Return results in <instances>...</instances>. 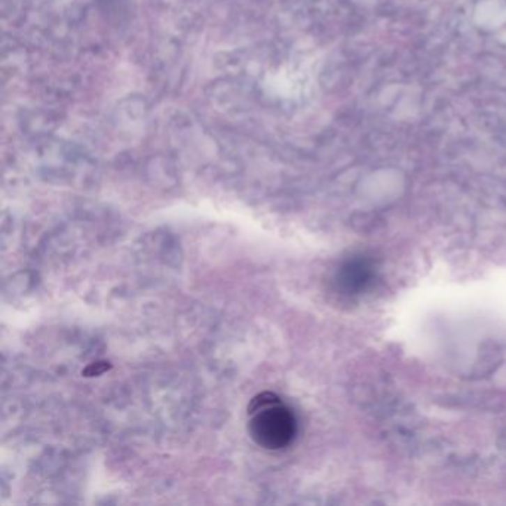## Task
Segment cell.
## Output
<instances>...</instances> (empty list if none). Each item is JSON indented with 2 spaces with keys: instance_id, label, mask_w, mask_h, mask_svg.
<instances>
[{
  "instance_id": "2",
  "label": "cell",
  "mask_w": 506,
  "mask_h": 506,
  "mask_svg": "<svg viewBox=\"0 0 506 506\" xmlns=\"http://www.w3.org/2000/svg\"><path fill=\"white\" fill-rule=\"evenodd\" d=\"M374 279V266L371 260L353 257L340 268L337 273V284L340 290L346 294H360Z\"/></svg>"
},
{
  "instance_id": "1",
  "label": "cell",
  "mask_w": 506,
  "mask_h": 506,
  "mask_svg": "<svg viewBox=\"0 0 506 506\" xmlns=\"http://www.w3.org/2000/svg\"><path fill=\"white\" fill-rule=\"evenodd\" d=\"M248 414L251 438L266 450H281L296 438L297 420L294 413L275 394L263 392L252 398Z\"/></svg>"
},
{
  "instance_id": "3",
  "label": "cell",
  "mask_w": 506,
  "mask_h": 506,
  "mask_svg": "<svg viewBox=\"0 0 506 506\" xmlns=\"http://www.w3.org/2000/svg\"><path fill=\"white\" fill-rule=\"evenodd\" d=\"M109 368H110L109 362H97V364H92V365H89V367L86 368V370L84 371V374H85V376H98V374H101V373L107 371Z\"/></svg>"
}]
</instances>
